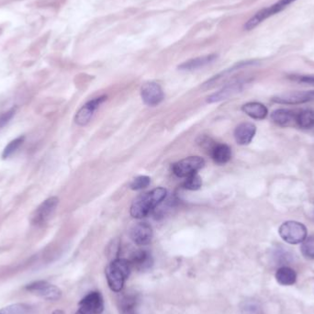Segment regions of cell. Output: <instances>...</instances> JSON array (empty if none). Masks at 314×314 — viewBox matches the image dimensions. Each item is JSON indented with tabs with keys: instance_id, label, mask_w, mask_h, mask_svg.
Returning <instances> with one entry per match:
<instances>
[{
	"instance_id": "52a82bcc",
	"label": "cell",
	"mask_w": 314,
	"mask_h": 314,
	"mask_svg": "<svg viewBox=\"0 0 314 314\" xmlns=\"http://www.w3.org/2000/svg\"><path fill=\"white\" fill-rule=\"evenodd\" d=\"M26 289L35 295L48 301H58L62 297L61 289L47 281H35L26 287Z\"/></svg>"
},
{
	"instance_id": "3957f363",
	"label": "cell",
	"mask_w": 314,
	"mask_h": 314,
	"mask_svg": "<svg viewBox=\"0 0 314 314\" xmlns=\"http://www.w3.org/2000/svg\"><path fill=\"white\" fill-rule=\"evenodd\" d=\"M278 233L280 237L288 244H301L307 238V228L302 223L289 221L281 224Z\"/></svg>"
},
{
	"instance_id": "44dd1931",
	"label": "cell",
	"mask_w": 314,
	"mask_h": 314,
	"mask_svg": "<svg viewBox=\"0 0 314 314\" xmlns=\"http://www.w3.org/2000/svg\"><path fill=\"white\" fill-rule=\"evenodd\" d=\"M296 124L302 129H312L314 127V110L302 109L296 117Z\"/></svg>"
},
{
	"instance_id": "f546056e",
	"label": "cell",
	"mask_w": 314,
	"mask_h": 314,
	"mask_svg": "<svg viewBox=\"0 0 314 314\" xmlns=\"http://www.w3.org/2000/svg\"><path fill=\"white\" fill-rule=\"evenodd\" d=\"M0 314H1V313H0Z\"/></svg>"
},
{
	"instance_id": "5b68a950",
	"label": "cell",
	"mask_w": 314,
	"mask_h": 314,
	"mask_svg": "<svg viewBox=\"0 0 314 314\" xmlns=\"http://www.w3.org/2000/svg\"><path fill=\"white\" fill-rule=\"evenodd\" d=\"M58 204L59 199L57 197H51L45 199V201H43L35 209V211L32 212V216L30 218L32 224L42 226L46 224L55 212Z\"/></svg>"
},
{
	"instance_id": "30bf717a",
	"label": "cell",
	"mask_w": 314,
	"mask_h": 314,
	"mask_svg": "<svg viewBox=\"0 0 314 314\" xmlns=\"http://www.w3.org/2000/svg\"><path fill=\"white\" fill-rule=\"evenodd\" d=\"M79 310L87 314H101L104 311V301L99 292H90L79 303Z\"/></svg>"
},
{
	"instance_id": "83f0119b",
	"label": "cell",
	"mask_w": 314,
	"mask_h": 314,
	"mask_svg": "<svg viewBox=\"0 0 314 314\" xmlns=\"http://www.w3.org/2000/svg\"><path fill=\"white\" fill-rule=\"evenodd\" d=\"M294 78L301 83L314 86V76H300V77H294Z\"/></svg>"
},
{
	"instance_id": "ba28073f",
	"label": "cell",
	"mask_w": 314,
	"mask_h": 314,
	"mask_svg": "<svg viewBox=\"0 0 314 314\" xmlns=\"http://www.w3.org/2000/svg\"><path fill=\"white\" fill-rule=\"evenodd\" d=\"M141 96L145 105L149 107H154L159 105L164 100L165 95L160 85L154 82H149L141 87Z\"/></svg>"
},
{
	"instance_id": "5bb4252c",
	"label": "cell",
	"mask_w": 314,
	"mask_h": 314,
	"mask_svg": "<svg viewBox=\"0 0 314 314\" xmlns=\"http://www.w3.org/2000/svg\"><path fill=\"white\" fill-rule=\"evenodd\" d=\"M257 133L256 126L250 122H243L239 124L234 131V138L238 144L246 145L249 144L254 139Z\"/></svg>"
},
{
	"instance_id": "6da1fadb",
	"label": "cell",
	"mask_w": 314,
	"mask_h": 314,
	"mask_svg": "<svg viewBox=\"0 0 314 314\" xmlns=\"http://www.w3.org/2000/svg\"><path fill=\"white\" fill-rule=\"evenodd\" d=\"M167 195V189L164 187H157L142 194L134 200L131 206V215L135 219L146 217L162 203Z\"/></svg>"
},
{
	"instance_id": "603a6c76",
	"label": "cell",
	"mask_w": 314,
	"mask_h": 314,
	"mask_svg": "<svg viewBox=\"0 0 314 314\" xmlns=\"http://www.w3.org/2000/svg\"><path fill=\"white\" fill-rule=\"evenodd\" d=\"M202 185V180L198 174H194L186 178L183 187L187 190H198Z\"/></svg>"
},
{
	"instance_id": "7c38bea8",
	"label": "cell",
	"mask_w": 314,
	"mask_h": 314,
	"mask_svg": "<svg viewBox=\"0 0 314 314\" xmlns=\"http://www.w3.org/2000/svg\"><path fill=\"white\" fill-rule=\"evenodd\" d=\"M132 240L138 245H147L151 243L154 232L151 225L147 223H137L135 224L130 231Z\"/></svg>"
},
{
	"instance_id": "ac0fdd59",
	"label": "cell",
	"mask_w": 314,
	"mask_h": 314,
	"mask_svg": "<svg viewBox=\"0 0 314 314\" xmlns=\"http://www.w3.org/2000/svg\"><path fill=\"white\" fill-rule=\"evenodd\" d=\"M210 154L216 164L225 165L231 160V148L224 143H216Z\"/></svg>"
},
{
	"instance_id": "4316f807",
	"label": "cell",
	"mask_w": 314,
	"mask_h": 314,
	"mask_svg": "<svg viewBox=\"0 0 314 314\" xmlns=\"http://www.w3.org/2000/svg\"><path fill=\"white\" fill-rule=\"evenodd\" d=\"M16 111H17V107H12L11 109L0 114V131L12 120L13 117L16 114Z\"/></svg>"
},
{
	"instance_id": "7a4b0ae2",
	"label": "cell",
	"mask_w": 314,
	"mask_h": 314,
	"mask_svg": "<svg viewBox=\"0 0 314 314\" xmlns=\"http://www.w3.org/2000/svg\"><path fill=\"white\" fill-rule=\"evenodd\" d=\"M132 266L128 260L118 258L109 264L106 269V276L109 288L112 291L120 292L128 278Z\"/></svg>"
},
{
	"instance_id": "8fae6325",
	"label": "cell",
	"mask_w": 314,
	"mask_h": 314,
	"mask_svg": "<svg viewBox=\"0 0 314 314\" xmlns=\"http://www.w3.org/2000/svg\"><path fill=\"white\" fill-rule=\"evenodd\" d=\"M314 99V90L310 91H298V92H289L286 94H281L274 96L272 100L274 102L279 104H288V105H297L302 103L309 102Z\"/></svg>"
},
{
	"instance_id": "2e32d148",
	"label": "cell",
	"mask_w": 314,
	"mask_h": 314,
	"mask_svg": "<svg viewBox=\"0 0 314 314\" xmlns=\"http://www.w3.org/2000/svg\"><path fill=\"white\" fill-rule=\"evenodd\" d=\"M217 58H218L217 54H208V55H203L199 57L193 58L180 64L179 69L183 71L197 70L212 64L214 61L217 60Z\"/></svg>"
},
{
	"instance_id": "f1b7e54d",
	"label": "cell",
	"mask_w": 314,
	"mask_h": 314,
	"mask_svg": "<svg viewBox=\"0 0 314 314\" xmlns=\"http://www.w3.org/2000/svg\"><path fill=\"white\" fill-rule=\"evenodd\" d=\"M85 314V313H83V312H81L80 310H78V312H77V314Z\"/></svg>"
},
{
	"instance_id": "e0dca14e",
	"label": "cell",
	"mask_w": 314,
	"mask_h": 314,
	"mask_svg": "<svg viewBox=\"0 0 314 314\" xmlns=\"http://www.w3.org/2000/svg\"><path fill=\"white\" fill-rule=\"evenodd\" d=\"M297 114L293 110L278 109L271 113V120L280 127H288L296 123Z\"/></svg>"
},
{
	"instance_id": "7402d4cb",
	"label": "cell",
	"mask_w": 314,
	"mask_h": 314,
	"mask_svg": "<svg viewBox=\"0 0 314 314\" xmlns=\"http://www.w3.org/2000/svg\"><path fill=\"white\" fill-rule=\"evenodd\" d=\"M25 141V137L24 136H19L18 138L14 139L13 141H10L5 149L3 150L2 153V158L3 159H7L9 157H11L13 154H16L19 151V148L22 146V144L24 143Z\"/></svg>"
},
{
	"instance_id": "cb8c5ba5",
	"label": "cell",
	"mask_w": 314,
	"mask_h": 314,
	"mask_svg": "<svg viewBox=\"0 0 314 314\" xmlns=\"http://www.w3.org/2000/svg\"><path fill=\"white\" fill-rule=\"evenodd\" d=\"M301 250L303 257L308 259H314V236L306 238L302 242Z\"/></svg>"
},
{
	"instance_id": "484cf974",
	"label": "cell",
	"mask_w": 314,
	"mask_h": 314,
	"mask_svg": "<svg viewBox=\"0 0 314 314\" xmlns=\"http://www.w3.org/2000/svg\"><path fill=\"white\" fill-rule=\"evenodd\" d=\"M151 179L147 176H140L135 178L130 184V188L133 190H141L150 185Z\"/></svg>"
},
{
	"instance_id": "ffe728a7",
	"label": "cell",
	"mask_w": 314,
	"mask_h": 314,
	"mask_svg": "<svg viewBox=\"0 0 314 314\" xmlns=\"http://www.w3.org/2000/svg\"><path fill=\"white\" fill-rule=\"evenodd\" d=\"M276 279L277 282L283 286H290L296 282L297 274L295 271L288 267H283L278 269L276 273Z\"/></svg>"
},
{
	"instance_id": "277c9868",
	"label": "cell",
	"mask_w": 314,
	"mask_h": 314,
	"mask_svg": "<svg viewBox=\"0 0 314 314\" xmlns=\"http://www.w3.org/2000/svg\"><path fill=\"white\" fill-rule=\"evenodd\" d=\"M296 0H278L272 6L265 7L256 13L250 19L246 21L244 28L245 31H252L256 27L261 24L266 19L276 15V13L281 12L287 6L295 2Z\"/></svg>"
},
{
	"instance_id": "d4e9b609",
	"label": "cell",
	"mask_w": 314,
	"mask_h": 314,
	"mask_svg": "<svg viewBox=\"0 0 314 314\" xmlns=\"http://www.w3.org/2000/svg\"><path fill=\"white\" fill-rule=\"evenodd\" d=\"M31 308L25 304H14L3 309L0 313L3 314H30Z\"/></svg>"
},
{
	"instance_id": "9a60e30c",
	"label": "cell",
	"mask_w": 314,
	"mask_h": 314,
	"mask_svg": "<svg viewBox=\"0 0 314 314\" xmlns=\"http://www.w3.org/2000/svg\"><path fill=\"white\" fill-rule=\"evenodd\" d=\"M132 268L139 271H144L152 268L154 260L152 255L146 250L136 251L129 261Z\"/></svg>"
},
{
	"instance_id": "8992f818",
	"label": "cell",
	"mask_w": 314,
	"mask_h": 314,
	"mask_svg": "<svg viewBox=\"0 0 314 314\" xmlns=\"http://www.w3.org/2000/svg\"><path fill=\"white\" fill-rule=\"evenodd\" d=\"M204 165L205 161L203 158L199 156H189L174 164L172 169L177 177L186 179L191 175L198 174V171L204 167Z\"/></svg>"
},
{
	"instance_id": "4fadbf2b",
	"label": "cell",
	"mask_w": 314,
	"mask_h": 314,
	"mask_svg": "<svg viewBox=\"0 0 314 314\" xmlns=\"http://www.w3.org/2000/svg\"><path fill=\"white\" fill-rule=\"evenodd\" d=\"M245 81L244 80H235L231 83L227 84L224 89L219 90L217 92L213 93L212 95L208 97L207 101L209 103L220 102L222 100H225L229 97L239 93L244 88Z\"/></svg>"
},
{
	"instance_id": "d6986e66",
	"label": "cell",
	"mask_w": 314,
	"mask_h": 314,
	"mask_svg": "<svg viewBox=\"0 0 314 314\" xmlns=\"http://www.w3.org/2000/svg\"><path fill=\"white\" fill-rule=\"evenodd\" d=\"M242 110L246 115L255 120H264L269 113L268 108L259 102L246 103L242 107Z\"/></svg>"
},
{
	"instance_id": "9c48e42d",
	"label": "cell",
	"mask_w": 314,
	"mask_h": 314,
	"mask_svg": "<svg viewBox=\"0 0 314 314\" xmlns=\"http://www.w3.org/2000/svg\"><path fill=\"white\" fill-rule=\"evenodd\" d=\"M107 99V96H101L96 97L88 103H86L81 109L77 111L75 117V122L79 126H85L90 122L91 118L94 115L95 111L99 108V106Z\"/></svg>"
}]
</instances>
